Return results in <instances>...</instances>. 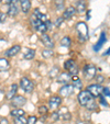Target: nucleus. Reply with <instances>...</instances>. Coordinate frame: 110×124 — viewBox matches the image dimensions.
I'll return each mask as SVG.
<instances>
[{"instance_id": "nucleus-10", "label": "nucleus", "mask_w": 110, "mask_h": 124, "mask_svg": "<svg viewBox=\"0 0 110 124\" xmlns=\"http://www.w3.org/2000/svg\"><path fill=\"white\" fill-rule=\"evenodd\" d=\"M41 42H42L43 45H44L46 48H49V49H52V48L54 47V42H53V40H52L51 36H50V35H47L46 33L42 34V36H41Z\"/></svg>"}, {"instance_id": "nucleus-23", "label": "nucleus", "mask_w": 110, "mask_h": 124, "mask_svg": "<svg viewBox=\"0 0 110 124\" xmlns=\"http://www.w3.org/2000/svg\"><path fill=\"white\" fill-rule=\"evenodd\" d=\"M30 23H31V25H32L33 28L36 29L41 24V22L38 20V18L35 16V14H32V16H31V18H30Z\"/></svg>"}, {"instance_id": "nucleus-30", "label": "nucleus", "mask_w": 110, "mask_h": 124, "mask_svg": "<svg viewBox=\"0 0 110 124\" xmlns=\"http://www.w3.org/2000/svg\"><path fill=\"white\" fill-rule=\"evenodd\" d=\"M49 112V108H47L46 105H41L39 107V113L42 115H46V113Z\"/></svg>"}, {"instance_id": "nucleus-8", "label": "nucleus", "mask_w": 110, "mask_h": 124, "mask_svg": "<svg viewBox=\"0 0 110 124\" xmlns=\"http://www.w3.org/2000/svg\"><path fill=\"white\" fill-rule=\"evenodd\" d=\"M73 92H74V87H73V85L66 84L59 89V97H62V98H67V97H69Z\"/></svg>"}, {"instance_id": "nucleus-32", "label": "nucleus", "mask_w": 110, "mask_h": 124, "mask_svg": "<svg viewBox=\"0 0 110 124\" xmlns=\"http://www.w3.org/2000/svg\"><path fill=\"white\" fill-rule=\"evenodd\" d=\"M59 119H61V113H59V111H54V112L52 113V120H53V121H59Z\"/></svg>"}, {"instance_id": "nucleus-35", "label": "nucleus", "mask_w": 110, "mask_h": 124, "mask_svg": "<svg viewBox=\"0 0 110 124\" xmlns=\"http://www.w3.org/2000/svg\"><path fill=\"white\" fill-rule=\"evenodd\" d=\"M6 20H7V14L2 13V12H0V23L6 22Z\"/></svg>"}, {"instance_id": "nucleus-9", "label": "nucleus", "mask_w": 110, "mask_h": 124, "mask_svg": "<svg viewBox=\"0 0 110 124\" xmlns=\"http://www.w3.org/2000/svg\"><path fill=\"white\" fill-rule=\"evenodd\" d=\"M26 103V99L22 96H14L13 98L11 99V104L12 107H16V108H19V107H22Z\"/></svg>"}, {"instance_id": "nucleus-15", "label": "nucleus", "mask_w": 110, "mask_h": 124, "mask_svg": "<svg viewBox=\"0 0 110 124\" xmlns=\"http://www.w3.org/2000/svg\"><path fill=\"white\" fill-rule=\"evenodd\" d=\"M17 91H18V85H17V84H12L11 86H10L9 90H8L7 94H6V97H7L8 100H11V99L17 94Z\"/></svg>"}, {"instance_id": "nucleus-24", "label": "nucleus", "mask_w": 110, "mask_h": 124, "mask_svg": "<svg viewBox=\"0 0 110 124\" xmlns=\"http://www.w3.org/2000/svg\"><path fill=\"white\" fill-rule=\"evenodd\" d=\"M35 56V51L34 49H29L28 52H26L25 54H24V59H26V61H31V59H33Z\"/></svg>"}, {"instance_id": "nucleus-1", "label": "nucleus", "mask_w": 110, "mask_h": 124, "mask_svg": "<svg viewBox=\"0 0 110 124\" xmlns=\"http://www.w3.org/2000/svg\"><path fill=\"white\" fill-rule=\"evenodd\" d=\"M77 98H78V102L80 103V105L85 107L89 111H95L97 109V103L95 102L94 97L91 96L87 90H80Z\"/></svg>"}, {"instance_id": "nucleus-17", "label": "nucleus", "mask_w": 110, "mask_h": 124, "mask_svg": "<svg viewBox=\"0 0 110 124\" xmlns=\"http://www.w3.org/2000/svg\"><path fill=\"white\" fill-rule=\"evenodd\" d=\"M20 9L23 13H28L31 9V1L30 0H20Z\"/></svg>"}, {"instance_id": "nucleus-7", "label": "nucleus", "mask_w": 110, "mask_h": 124, "mask_svg": "<svg viewBox=\"0 0 110 124\" xmlns=\"http://www.w3.org/2000/svg\"><path fill=\"white\" fill-rule=\"evenodd\" d=\"M86 90L91 94V96L94 97V98H96V97H100L101 96L103 88L101 86H99L98 84H95V85H89V86L87 87Z\"/></svg>"}, {"instance_id": "nucleus-28", "label": "nucleus", "mask_w": 110, "mask_h": 124, "mask_svg": "<svg viewBox=\"0 0 110 124\" xmlns=\"http://www.w3.org/2000/svg\"><path fill=\"white\" fill-rule=\"evenodd\" d=\"M59 75V68L57 67H53L51 69V71L49 73V77L50 78H56Z\"/></svg>"}, {"instance_id": "nucleus-37", "label": "nucleus", "mask_w": 110, "mask_h": 124, "mask_svg": "<svg viewBox=\"0 0 110 124\" xmlns=\"http://www.w3.org/2000/svg\"><path fill=\"white\" fill-rule=\"evenodd\" d=\"M63 21H64V19H63V18H62V16H61V18H57V19H56V21H55V25H56L57 28H59V26L61 25L62 23H63Z\"/></svg>"}, {"instance_id": "nucleus-14", "label": "nucleus", "mask_w": 110, "mask_h": 124, "mask_svg": "<svg viewBox=\"0 0 110 124\" xmlns=\"http://www.w3.org/2000/svg\"><path fill=\"white\" fill-rule=\"evenodd\" d=\"M21 51V46L20 45H13L12 47H10L8 51H6V56L7 57H13L17 54H19V52Z\"/></svg>"}, {"instance_id": "nucleus-27", "label": "nucleus", "mask_w": 110, "mask_h": 124, "mask_svg": "<svg viewBox=\"0 0 110 124\" xmlns=\"http://www.w3.org/2000/svg\"><path fill=\"white\" fill-rule=\"evenodd\" d=\"M35 30L38 31L39 33H41V34H44V33L47 31V25H46V23H41L40 25L38 26V28L35 29Z\"/></svg>"}, {"instance_id": "nucleus-26", "label": "nucleus", "mask_w": 110, "mask_h": 124, "mask_svg": "<svg viewBox=\"0 0 110 124\" xmlns=\"http://www.w3.org/2000/svg\"><path fill=\"white\" fill-rule=\"evenodd\" d=\"M53 51L52 49H49V48H45L42 51V56L44 57V58H51L52 56H53Z\"/></svg>"}, {"instance_id": "nucleus-4", "label": "nucleus", "mask_w": 110, "mask_h": 124, "mask_svg": "<svg viewBox=\"0 0 110 124\" xmlns=\"http://www.w3.org/2000/svg\"><path fill=\"white\" fill-rule=\"evenodd\" d=\"M64 68H65V70H67V73H69L73 76L78 74V66L74 59H67L64 63Z\"/></svg>"}, {"instance_id": "nucleus-33", "label": "nucleus", "mask_w": 110, "mask_h": 124, "mask_svg": "<svg viewBox=\"0 0 110 124\" xmlns=\"http://www.w3.org/2000/svg\"><path fill=\"white\" fill-rule=\"evenodd\" d=\"M62 119L64 120V121H69L70 119H72V114H70L69 112H68V111H66L65 113H63V114H62Z\"/></svg>"}, {"instance_id": "nucleus-22", "label": "nucleus", "mask_w": 110, "mask_h": 124, "mask_svg": "<svg viewBox=\"0 0 110 124\" xmlns=\"http://www.w3.org/2000/svg\"><path fill=\"white\" fill-rule=\"evenodd\" d=\"M105 41H106V34L105 33H101V35H100V39H99V41L97 42V44H96V46L94 47V49L95 51H98L99 48H100L101 46H102V44L105 43Z\"/></svg>"}, {"instance_id": "nucleus-12", "label": "nucleus", "mask_w": 110, "mask_h": 124, "mask_svg": "<svg viewBox=\"0 0 110 124\" xmlns=\"http://www.w3.org/2000/svg\"><path fill=\"white\" fill-rule=\"evenodd\" d=\"M62 104V98L59 96H53L51 97L49 101V108L51 109H57Z\"/></svg>"}, {"instance_id": "nucleus-19", "label": "nucleus", "mask_w": 110, "mask_h": 124, "mask_svg": "<svg viewBox=\"0 0 110 124\" xmlns=\"http://www.w3.org/2000/svg\"><path fill=\"white\" fill-rule=\"evenodd\" d=\"M70 81H72L73 87H74L75 89H79L80 90L83 88V82H82V80L79 79V77H78L77 75L72 76V78H70Z\"/></svg>"}, {"instance_id": "nucleus-39", "label": "nucleus", "mask_w": 110, "mask_h": 124, "mask_svg": "<svg viewBox=\"0 0 110 124\" xmlns=\"http://www.w3.org/2000/svg\"><path fill=\"white\" fill-rule=\"evenodd\" d=\"M102 93H105L106 96L110 97V91H109V90H108V88H103V90H102Z\"/></svg>"}, {"instance_id": "nucleus-43", "label": "nucleus", "mask_w": 110, "mask_h": 124, "mask_svg": "<svg viewBox=\"0 0 110 124\" xmlns=\"http://www.w3.org/2000/svg\"><path fill=\"white\" fill-rule=\"evenodd\" d=\"M109 54H110V47L108 48V51H107V52H105V54H103V55H109Z\"/></svg>"}, {"instance_id": "nucleus-25", "label": "nucleus", "mask_w": 110, "mask_h": 124, "mask_svg": "<svg viewBox=\"0 0 110 124\" xmlns=\"http://www.w3.org/2000/svg\"><path fill=\"white\" fill-rule=\"evenodd\" d=\"M70 44H72V41H70L69 36H64L63 39L61 40V45L64 47H69Z\"/></svg>"}, {"instance_id": "nucleus-40", "label": "nucleus", "mask_w": 110, "mask_h": 124, "mask_svg": "<svg viewBox=\"0 0 110 124\" xmlns=\"http://www.w3.org/2000/svg\"><path fill=\"white\" fill-rule=\"evenodd\" d=\"M100 102L102 103L103 105H107V102H106V100H105V98H103L102 96H100Z\"/></svg>"}, {"instance_id": "nucleus-6", "label": "nucleus", "mask_w": 110, "mask_h": 124, "mask_svg": "<svg viewBox=\"0 0 110 124\" xmlns=\"http://www.w3.org/2000/svg\"><path fill=\"white\" fill-rule=\"evenodd\" d=\"M96 71H97L96 66L93 65V64H89V65H86L84 67L83 74H84L86 79H93V78H95V76H96Z\"/></svg>"}, {"instance_id": "nucleus-20", "label": "nucleus", "mask_w": 110, "mask_h": 124, "mask_svg": "<svg viewBox=\"0 0 110 124\" xmlns=\"http://www.w3.org/2000/svg\"><path fill=\"white\" fill-rule=\"evenodd\" d=\"M9 68H10L9 61L7 58H0V73L7 71Z\"/></svg>"}, {"instance_id": "nucleus-13", "label": "nucleus", "mask_w": 110, "mask_h": 124, "mask_svg": "<svg viewBox=\"0 0 110 124\" xmlns=\"http://www.w3.org/2000/svg\"><path fill=\"white\" fill-rule=\"evenodd\" d=\"M76 14V9H75V7H73V6H69L68 8H66L65 10H64V12H63V18L64 20H68V19H70V18H73V16Z\"/></svg>"}, {"instance_id": "nucleus-36", "label": "nucleus", "mask_w": 110, "mask_h": 124, "mask_svg": "<svg viewBox=\"0 0 110 124\" xmlns=\"http://www.w3.org/2000/svg\"><path fill=\"white\" fill-rule=\"evenodd\" d=\"M95 78H96V81L98 82V84H101V82H103V80H105V77L103 76H95Z\"/></svg>"}, {"instance_id": "nucleus-3", "label": "nucleus", "mask_w": 110, "mask_h": 124, "mask_svg": "<svg viewBox=\"0 0 110 124\" xmlns=\"http://www.w3.org/2000/svg\"><path fill=\"white\" fill-rule=\"evenodd\" d=\"M20 87L21 89L23 90L26 93H31V92L34 90V84L29 79L28 77H22L20 79Z\"/></svg>"}, {"instance_id": "nucleus-41", "label": "nucleus", "mask_w": 110, "mask_h": 124, "mask_svg": "<svg viewBox=\"0 0 110 124\" xmlns=\"http://www.w3.org/2000/svg\"><path fill=\"white\" fill-rule=\"evenodd\" d=\"M76 124H88V123H86V122H84V121H78Z\"/></svg>"}, {"instance_id": "nucleus-31", "label": "nucleus", "mask_w": 110, "mask_h": 124, "mask_svg": "<svg viewBox=\"0 0 110 124\" xmlns=\"http://www.w3.org/2000/svg\"><path fill=\"white\" fill-rule=\"evenodd\" d=\"M36 121H38V119H36L35 115H30V116L26 119V124H35Z\"/></svg>"}, {"instance_id": "nucleus-34", "label": "nucleus", "mask_w": 110, "mask_h": 124, "mask_svg": "<svg viewBox=\"0 0 110 124\" xmlns=\"http://www.w3.org/2000/svg\"><path fill=\"white\" fill-rule=\"evenodd\" d=\"M55 6H56L57 9H62L64 7V0H55Z\"/></svg>"}, {"instance_id": "nucleus-29", "label": "nucleus", "mask_w": 110, "mask_h": 124, "mask_svg": "<svg viewBox=\"0 0 110 124\" xmlns=\"http://www.w3.org/2000/svg\"><path fill=\"white\" fill-rule=\"evenodd\" d=\"M14 124H26V119L24 117V115L19 117H14Z\"/></svg>"}, {"instance_id": "nucleus-2", "label": "nucleus", "mask_w": 110, "mask_h": 124, "mask_svg": "<svg viewBox=\"0 0 110 124\" xmlns=\"http://www.w3.org/2000/svg\"><path fill=\"white\" fill-rule=\"evenodd\" d=\"M76 31L78 32L80 43H84L88 40V26L85 22H78L76 24Z\"/></svg>"}, {"instance_id": "nucleus-18", "label": "nucleus", "mask_w": 110, "mask_h": 124, "mask_svg": "<svg viewBox=\"0 0 110 124\" xmlns=\"http://www.w3.org/2000/svg\"><path fill=\"white\" fill-rule=\"evenodd\" d=\"M76 12H79V13H84L87 9V3L85 0H78L76 2Z\"/></svg>"}, {"instance_id": "nucleus-42", "label": "nucleus", "mask_w": 110, "mask_h": 124, "mask_svg": "<svg viewBox=\"0 0 110 124\" xmlns=\"http://www.w3.org/2000/svg\"><path fill=\"white\" fill-rule=\"evenodd\" d=\"M89 18H90V10L87 11V19H89Z\"/></svg>"}, {"instance_id": "nucleus-16", "label": "nucleus", "mask_w": 110, "mask_h": 124, "mask_svg": "<svg viewBox=\"0 0 110 124\" xmlns=\"http://www.w3.org/2000/svg\"><path fill=\"white\" fill-rule=\"evenodd\" d=\"M33 14H35V16L38 18V20L41 22V23H46V22L50 21L49 16H47L46 14H44V13H41L39 9H35L34 10V13H33Z\"/></svg>"}, {"instance_id": "nucleus-21", "label": "nucleus", "mask_w": 110, "mask_h": 124, "mask_svg": "<svg viewBox=\"0 0 110 124\" xmlns=\"http://www.w3.org/2000/svg\"><path fill=\"white\" fill-rule=\"evenodd\" d=\"M10 114H11L12 117H19V116H22V115L25 114V111L20 108H14L13 110H11Z\"/></svg>"}, {"instance_id": "nucleus-11", "label": "nucleus", "mask_w": 110, "mask_h": 124, "mask_svg": "<svg viewBox=\"0 0 110 124\" xmlns=\"http://www.w3.org/2000/svg\"><path fill=\"white\" fill-rule=\"evenodd\" d=\"M70 78H72V76H70L69 73H67V71H63V73H61V74L57 75L56 81L59 82V84L66 85L68 81H70Z\"/></svg>"}, {"instance_id": "nucleus-5", "label": "nucleus", "mask_w": 110, "mask_h": 124, "mask_svg": "<svg viewBox=\"0 0 110 124\" xmlns=\"http://www.w3.org/2000/svg\"><path fill=\"white\" fill-rule=\"evenodd\" d=\"M20 11V0H10L8 14L10 16H16Z\"/></svg>"}, {"instance_id": "nucleus-38", "label": "nucleus", "mask_w": 110, "mask_h": 124, "mask_svg": "<svg viewBox=\"0 0 110 124\" xmlns=\"http://www.w3.org/2000/svg\"><path fill=\"white\" fill-rule=\"evenodd\" d=\"M0 124H9V121L6 117H1L0 119Z\"/></svg>"}]
</instances>
